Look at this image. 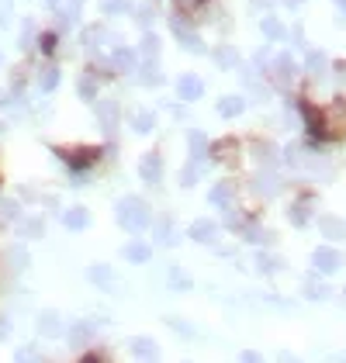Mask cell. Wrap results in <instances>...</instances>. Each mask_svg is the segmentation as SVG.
<instances>
[{"label": "cell", "mask_w": 346, "mask_h": 363, "mask_svg": "<svg viewBox=\"0 0 346 363\" xmlns=\"http://www.w3.org/2000/svg\"><path fill=\"white\" fill-rule=\"evenodd\" d=\"M132 346H135V353L145 357V360H152V357H156V342H152V339H135Z\"/></svg>", "instance_id": "cell-1"}, {"label": "cell", "mask_w": 346, "mask_h": 363, "mask_svg": "<svg viewBox=\"0 0 346 363\" xmlns=\"http://www.w3.org/2000/svg\"><path fill=\"white\" fill-rule=\"evenodd\" d=\"M86 277L108 287V284H111V270H108V267H90V270H86Z\"/></svg>", "instance_id": "cell-2"}, {"label": "cell", "mask_w": 346, "mask_h": 363, "mask_svg": "<svg viewBox=\"0 0 346 363\" xmlns=\"http://www.w3.org/2000/svg\"><path fill=\"white\" fill-rule=\"evenodd\" d=\"M316 267L318 270H336V256H333V252H316Z\"/></svg>", "instance_id": "cell-3"}, {"label": "cell", "mask_w": 346, "mask_h": 363, "mask_svg": "<svg viewBox=\"0 0 346 363\" xmlns=\"http://www.w3.org/2000/svg\"><path fill=\"white\" fill-rule=\"evenodd\" d=\"M125 256H128V259H135V263H145V259H149V246H139V242H135V246H128V250H125Z\"/></svg>", "instance_id": "cell-4"}, {"label": "cell", "mask_w": 346, "mask_h": 363, "mask_svg": "<svg viewBox=\"0 0 346 363\" xmlns=\"http://www.w3.org/2000/svg\"><path fill=\"white\" fill-rule=\"evenodd\" d=\"M42 333H45V335H59V333H62V325L56 322V315H45V318H42Z\"/></svg>", "instance_id": "cell-5"}, {"label": "cell", "mask_w": 346, "mask_h": 363, "mask_svg": "<svg viewBox=\"0 0 346 363\" xmlns=\"http://www.w3.org/2000/svg\"><path fill=\"white\" fill-rule=\"evenodd\" d=\"M194 239H211V225H194Z\"/></svg>", "instance_id": "cell-6"}, {"label": "cell", "mask_w": 346, "mask_h": 363, "mask_svg": "<svg viewBox=\"0 0 346 363\" xmlns=\"http://www.w3.org/2000/svg\"><path fill=\"white\" fill-rule=\"evenodd\" d=\"M35 360H38V357H35L31 350H21V353H18V363H35Z\"/></svg>", "instance_id": "cell-7"}, {"label": "cell", "mask_w": 346, "mask_h": 363, "mask_svg": "<svg viewBox=\"0 0 346 363\" xmlns=\"http://www.w3.org/2000/svg\"><path fill=\"white\" fill-rule=\"evenodd\" d=\"M66 225H73V228H80V225H84V215H80V211H77V215H69V218H66Z\"/></svg>", "instance_id": "cell-8"}, {"label": "cell", "mask_w": 346, "mask_h": 363, "mask_svg": "<svg viewBox=\"0 0 346 363\" xmlns=\"http://www.w3.org/2000/svg\"><path fill=\"white\" fill-rule=\"evenodd\" d=\"M242 363H260V360L253 357V353H246V357H242Z\"/></svg>", "instance_id": "cell-9"}, {"label": "cell", "mask_w": 346, "mask_h": 363, "mask_svg": "<svg viewBox=\"0 0 346 363\" xmlns=\"http://www.w3.org/2000/svg\"><path fill=\"white\" fill-rule=\"evenodd\" d=\"M84 363H97V360H94V357H90V360H84Z\"/></svg>", "instance_id": "cell-10"}]
</instances>
